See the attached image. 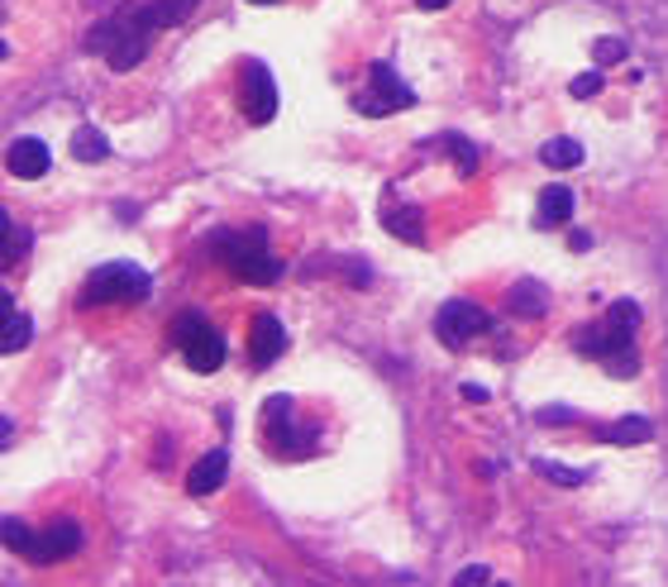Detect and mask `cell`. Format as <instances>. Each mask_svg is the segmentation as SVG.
I'll return each mask as SVG.
<instances>
[{"instance_id":"6da1fadb","label":"cell","mask_w":668,"mask_h":587,"mask_svg":"<svg viewBox=\"0 0 668 587\" xmlns=\"http://www.w3.org/2000/svg\"><path fill=\"white\" fill-rule=\"evenodd\" d=\"M153 29H158V20H153V5H119L111 20H101L87 34V48H91V53H101L115 72H129V67L143 63Z\"/></svg>"},{"instance_id":"7a4b0ae2","label":"cell","mask_w":668,"mask_h":587,"mask_svg":"<svg viewBox=\"0 0 668 587\" xmlns=\"http://www.w3.org/2000/svg\"><path fill=\"white\" fill-rule=\"evenodd\" d=\"M262 244H268V239H262V230L220 234V239H215V258H220L239 282H278L282 278V263L272 258Z\"/></svg>"},{"instance_id":"3957f363","label":"cell","mask_w":668,"mask_h":587,"mask_svg":"<svg viewBox=\"0 0 668 587\" xmlns=\"http://www.w3.org/2000/svg\"><path fill=\"white\" fill-rule=\"evenodd\" d=\"M153 292V278L134 263H105V268H95L87 286H81V306H119V302H149Z\"/></svg>"},{"instance_id":"277c9868","label":"cell","mask_w":668,"mask_h":587,"mask_svg":"<svg viewBox=\"0 0 668 587\" xmlns=\"http://www.w3.org/2000/svg\"><path fill=\"white\" fill-rule=\"evenodd\" d=\"M635 330H640V306L616 302L596 326H582L578 334H573V349H582L588 358H612V354L635 344Z\"/></svg>"},{"instance_id":"5b68a950","label":"cell","mask_w":668,"mask_h":587,"mask_svg":"<svg viewBox=\"0 0 668 587\" xmlns=\"http://www.w3.org/2000/svg\"><path fill=\"white\" fill-rule=\"evenodd\" d=\"M172 340L182 344V354H187V363L196 368V373H215V368L224 363V340H220V330L210 326L201 310H182V316L172 320Z\"/></svg>"},{"instance_id":"8992f818","label":"cell","mask_w":668,"mask_h":587,"mask_svg":"<svg viewBox=\"0 0 668 587\" xmlns=\"http://www.w3.org/2000/svg\"><path fill=\"white\" fill-rule=\"evenodd\" d=\"M415 105V91L406 87V81L391 72V63H373V81H368V91L354 95V111L358 115H391V111H411Z\"/></svg>"},{"instance_id":"52a82bcc","label":"cell","mask_w":668,"mask_h":587,"mask_svg":"<svg viewBox=\"0 0 668 587\" xmlns=\"http://www.w3.org/2000/svg\"><path fill=\"white\" fill-rule=\"evenodd\" d=\"M492 330V320H487L483 306L473 302H445L435 316V340L445 344V349H463L468 340H477V334Z\"/></svg>"},{"instance_id":"ba28073f","label":"cell","mask_w":668,"mask_h":587,"mask_svg":"<svg viewBox=\"0 0 668 587\" xmlns=\"http://www.w3.org/2000/svg\"><path fill=\"white\" fill-rule=\"evenodd\" d=\"M239 101H244V115L248 125H268L278 115V81L262 63H244L239 72Z\"/></svg>"},{"instance_id":"9c48e42d","label":"cell","mask_w":668,"mask_h":587,"mask_svg":"<svg viewBox=\"0 0 668 587\" xmlns=\"http://www.w3.org/2000/svg\"><path fill=\"white\" fill-rule=\"evenodd\" d=\"M286 349V330L278 316H254V330H248V358L254 368H272Z\"/></svg>"},{"instance_id":"30bf717a","label":"cell","mask_w":668,"mask_h":587,"mask_svg":"<svg viewBox=\"0 0 668 587\" xmlns=\"http://www.w3.org/2000/svg\"><path fill=\"white\" fill-rule=\"evenodd\" d=\"M48 163H53V153H48L43 139H15V143L5 149V173H10V177H24V182L43 177Z\"/></svg>"},{"instance_id":"8fae6325","label":"cell","mask_w":668,"mask_h":587,"mask_svg":"<svg viewBox=\"0 0 668 587\" xmlns=\"http://www.w3.org/2000/svg\"><path fill=\"white\" fill-rule=\"evenodd\" d=\"M77 549H81V525L77 521H53L39 535V554H34V564H57V559H72Z\"/></svg>"},{"instance_id":"7c38bea8","label":"cell","mask_w":668,"mask_h":587,"mask_svg":"<svg viewBox=\"0 0 668 587\" xmlns=\"http://www.w3.org/2000/svg\"><path fill=\"white\" fill-rule=\"evenodd\" d=\"M224 473H230V454H224V449H210L206 459L191 463V473H187V493H191V497H210L215 487L224 483Z\"/></svg>"},{"instance_id":"4fadbf2b","label":"cell","mask_w":668,"mask_h":587,"mask_svg":"<svg viewBox=\"0 0 668 587\" xmlns=\"http://www.w3.org/2000/svg\"><path fill=\"white\" fill-rule=\"evenodd\" d=\"M568 215H573V191L568 187H544L540 191V215H535V225L540 230H558V225H568Z\"/></svg>"},{"instance_id":"5bb4252c","label":"cell","mask_w":668,"mask_h":587,"mask_svg":"<svg viewBox=\"0 0 668 587\" xmlns=\"http://www.w3.org/2000/svg\"><path fill=\"white\" fill-rule=\"evenodd\" d=\"M506 310H511V316H525V320H540L549 310L544 286L540 282H516V286H511V296H506Z\"/></svg>"},{"instance_id":"9a60e30c","label":"cell","mask_w":668,"mask_h":587,"mask_svg":"<svg viewBox=\"0 0 668 587\" xmlns=\"http://www.w3.org/2000/svg\"><path fill=\"white\" fill-rule=\"evenodd\" d=\"M382 225L397 239H406V244H425V225H421V210L415 206H387L382 210Z\"/></svg>"},{"instance_id":"2e32d148","label":"cell","mask_w":668,"mask_h":587,"mask_svg":"<svg viewBox=\"0 0 668 587\" xmlns=\"http://www.w3.org/2000/svg\"><path fill=\"white\" fill-rule=\"evenodd\" d=\"M0 545L15 549L20 559H34V554H39V531H29L20 516H5V521H0Z\"/></svg>"},{"instance_id":"e0dca14e","label":"cell","mask_w":668,"mask_h":587,"mask_svg":"<svg viewBox=\"0 0 668 587\" xmlns=\"http://www.w3.org/2000/svg\"><path fill=\"white\" fill-rule=\"evenodd\" d=\"M262 425H268V435L278 439V449H282V439L296 435V425H292V397H268V406H262Z\"/></svg>"},{"instance_id":"ac0fdd59","label":"cell","mask_w":668,"mask_h":587,"mask_svg":"<svg viewBox=\"0 0 668 587\" xmlns=\"http://www.w3.org/2000/svg\"><path fill=\"white\" fill-rule=\"evenodd\" d=\"M602 439H606V445H644V439H654V425L644 421V416H626V421L606 425Z\"/></svg>"},{"instance_id":"d6986e66","label":"cell","mask_w":668,"mask_h":587,"mask_svg":"<svg viewBox=\"0 0 668 587\" xmlns=\"http://www.w3.org/2000/svg\"><path fill=\"white\" fill-rule=\"evenodd\" d=\"M105 153H111V143H105V135H101V129L81 125L77 135H72V158H77V163H101Z\"/></svg>"},{"instance_id":"ffe728a7","label":"cell","mask_w":668,"mask_h":587,"mask_svg":"<svg viewBox=\"0 0 668 587\" xmlns=\"http://www.w3.org/2000/svg\"><path fill=\"white\" fill-rule=\"evenodd\" d=\"M29 230H15V225H10V215H5V206H0V268H10V263H15L24 248H29Z\"/></svg>"},{"instance_id":"44dd1931","label":"cell","mask_w":668,"mask_h":587,"mask_svg":"<svg viewBox=\"0 0 668 587\" xmlns=\"http://www.w3.org/2000/svg\"><path fill=\"white\" fill-rule=\"evenodd\" d=\"M540 158H544L549 167H558V173H564V167H578V163H582V143H578V139H549L544 149H540Z\"/></svg>"},{"instance_id":"7402d4cb","label":"cell","mask_w":668,"mask_h":587,"mask_svg":"<svg viewBox=\"0 0 668 587\" xmlns=\"http://www.w3.org/2000/svg\"><path fill=\"white\" fill-rule=\"evenodd\" d=\"M29 340H34V320L15 310V316L5 320V330H0V354H20Z\"/></svg>"},{"instance_id":"603a6c76","label":"cell","mask_w":668,"mask_h":587,"mask_svg":"<svg viewBox=\"0 0 668 587\" xmlns=\"http://www.w3.org/2000/svg\"><path fill=\"white\" fill-rule=\"evenodd\" d=\"M445 149L453 153V163H459V173H463V177H473V173H477V149H473V143L463 139V135H445Z\"/></svg>"},{"instance_id":"cb8c5ba5","label":"cell","mask_w":668,"mask_h":587,"mask_svg":"<svg viewBox=\"0 0 668 587\" xmlns=\"http://www.w3.org/2000/svg\"><path fill=\"white\" fill-rule=\"evenodd\" d=\"M602 363H606V373H612V378H635L640 373L635 344H630V349H620V354H612V358H602Z\"/></svg>"},{"instance_id":"d4e9b609","label":"cell","mask_w":668,"mask_h":587,"mask_svg":"<svg viewBox=\"0 0 668 587\" xmlns=\"http://www.w3.org/2000/svg\"><path fill=\"white\" fill-rule=\"evenodd\" d=\"M191 5H196V0H153V20H158V29H163V24L187 20Z\"/></svg>"},{"instance_id":"484cf974","label":"cell","mask_w":668,"mask_h":587,"mask_svg":"<svg viewBox=\"0 0 668 587\" xmlns=\"http://www.w3.org/2000/svg\"><path fill=\"white\" fill-rule=\"evenodd\" d=\"M535 469H540L549 483H558V487H578V483H588V473H578V469H558V463H535Z\"/></svg>"},{"instance_id":"4316f807","label":"cell","mask_w":668,"mask_h":587,"mask_svg":"<svg viewBox=\"0 0 668 587\" xmlns=\"http://www.w3.org/2000/svg\"><path fill=\"white\" fill-rule=\"evenodd\" d=\"M592 58H596V67H612V63H620V58H626V43H620V39H596Z\"/></svg>"},{"instance_id":"83f0119b","label":"cell","mask_w":668,"mask_h":587,"mask_svg":"<svg viewBox=\"0 0 668 587\" xmlns=\"http://www.w3.org/2000/svg\"><path fill=\"white\" fill-rule=\"evenodd\" d=\"M578 101H588V95L602 91V72H582V77H573V87H568Z\"/></svg>"},{"instance_id":"f1b7e54d","label":"cell","mask_w":668,"mask_h":587,"mask_svg":"<svg viewBox=\"0 0 668 587\" xmlns=\"http://www.w3.org/2000/svg\"><path fill=\"white\" fill-rule=\"evenodd\" d=\"M535 421H540V425H573V421H578V411H568V406H544Z\"/></svg>"},{"instance_id":"f546056e","label":"cell","mask_w":668,"mask_h":587,"mask_svg":"<svg viewBox=\"0 0 668 587\" xmlns=\"http://www.w3.org/2000/svg\"><path fill=\"white\" fill-rule=\"evenodd\" d=\"M459 392H463V401H473V406H483V401H487V387H477V382H463Z\"/></svg>"},{"instance_id":"4dcf8cb0","label":"cell","mask_w":668,"mask_h":587,"mask_svg":"<svg viewBox=\"0 0 668 587\" xmlns=\"http://www.w3.org/2000/svg\"><path fill=\"white\" fill-rule=\"evenodd\" d=\"M568 244L578 248V254H588V248H592V234H588V230H573V234H568Z\"/></svg>"},{"instance_id":"1f68e13d","label":"cell","mask_w":668,"mask_h":587,"mask_svg":"<svg viewBox=\"0 0 668 587\" xmlns=\"http://www.w3.org/2000/svg\"><path fill=\"white\" fill-rule=\"evenodd\" d=\"M487 578H492V573H487V569H477V564L459 573V583H487Z\"/></svg>"},{"instance_id":"d6a6232c","label":"cell","mask_w":668,"mask_h":587,"mask_svg":"<svg viewBox=\"0 0 668 587\" xmlns=\"http://www.w3.org/2000/svg\"><path fill=\"white\" fill-rule=\"evenodd\" d=\"M10 316H15V306H10V296L0 292V330H5V320H10Z\"/></svg>"},{"instance_id":"836d02e7","label":"cell","mask_w":668,"mask_h":587,"mask_svg":"<svg viewBox=\"0 0 668 587\" xmlns=\"http://www.w3.org/2000/svg\"><path fill=\"white\" fill-rule=\"evenodd\" d=\"M10 435H15V425H10V421H5V416H0V449H5V445H10Z\"/></svg>"},{"instance_id":"e575fe53","label":"cell","mask_w":668,"mask_h":587,"mask_svg":"<svg viewBox=\"0 0 668 587\" xmlns=\"http://www.w3.org/2000/svg\"><path fill=\"white\" fill-rule=\"evenodd\" d=\"M415 5H421V10H445L449 0H415Z\"/></svg>"},{"instance_id":"d590c367","label":"cell","mask_w":668,"mask_h":587,"mask_svg":"<svg viewBox=\"0 0 668 587\" xmlns=\"http://www.w3.org/2000/svg\"><path fill=\"white\" fill-rule=\"evenodd\" d=\"M248 5H272V0H248Z\"/></svg>"},{"instance_id":"8d00e7d4","label":"cell","mask_w":668,"mask_h":587,"mask_svg":"<svg viewBox=\"0 0 668 587\" xmlns=\"http://www.w3.org/2000/svg\"><path fill=\"white\" fill-rule=\"evenodd\" d=\"M5 53H10V48H5V43H0V58H5Z\"/></svg>"}]
</instances>
